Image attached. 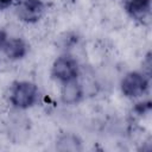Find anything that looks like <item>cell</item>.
Instances as JSON below:
<instances>
[{
  "instance_id": "obj_1",
  "label": "cell",
  "mask_w": 152,
  "mask_h": 152,
  "mask_svg": "<svg viewBox=\"0 0 152 152\" xmlns=\"http://www.w3.org/2000/svg\"><path fill=\"white\" fill-rule=\"evenodd\" d=\"M38 97L36 84L28 81H20L13 84L10 93L11 103L18 109H27L32 107Z\"/></svg>"
},
{
  "instance_id": "obj_2",
  "label": "cell",
  "mask_w": 152,
  "mask_h": 152,
  "mask_svg": "<svg viewBox=\"0 0 152 152\" xmlns=\"http://www.w3.org/2000/svg\"><path fill=\"white\" fill-rule=\"evenodd\" d=\"M148 88L147 77L138 71L128 72L121 81V91L125 96L134 99L144 95Z\"/></svg>"
},
{
  "instance_id": "obj_3",
  "label": "cell",
  "mask_w": 152,
  "mask_h": 152,
  "mask_svg": "<svg viewBox=\"0 0 152 152\" xmlns=\"http://www.w3.org/2000/svg\"><path fill=\"white\" fill-rule=\"evenodd\" d=\"M52 76L62 83L77 80L78 64L70 56H61L52 64Z\"/></svg>"
},
{
  "instance_id": "obj_4",
  "label": "cell",
  "mask_w": 152,
  "mask_h": 152,
  "mask_svg": "<svg viewBox=\"0 0 152 152\" xmlns=\"http://www.w3.org/2000/svg\"><path fill=\"white\" fill-rule=\"evenodd\" d=\"M45 6L40 0H20L17 6V15L20 20L32 24L44 14Z\"/></svg>"
},
{
  "instance_id": "obj_5",
  "label": "cell",
  "mask_w": 152,
  "mask_h": 152,
  "mask_svg": "<svg viewBox=\"0 0 152 152\" xmlns=\"http://www.w3.org/2000/svg\"><path fill=\"white\" fill-rule=\"evenodd\" d=\"M83 97V88L77 82V80H72L63 83V88L61 90V100L65 104H75L81 101Z\"/></svg>"
},
{
  "instance_id": "obj_6",
  "label": "cell",
  "mask_w": 152,
  "mask_h": 152,
  "mask_svg": "<svg viewBox=\"0 0 152 152\" xmlns=\"http://www.w3.org/2000/svg\"><path fill=\"white\" fill-rule=\"evenodd\" d=\"M28 46L25 43V40H23L21 38H11L7 39L2 51L4 53L10 58V59H21L23 57H25V55L27 53Z\"/></svg>"
},
{
  "instance_id": "obj_7",
  "label": "cell",
  "mask_w": 152,
  "mask_h": 152,
  "mask_svg": "<svg viewBox=\"0 0 152 152\" xmlns=\"http://www.w3.org/2000/svg\"><path fill=\"white\" fill-rule=\"evenodd\" d=\"M151 0H128L126 2V11L134 20L142 21L150 14Z\"/></svg>"
},
{
  "instance_id": "obj_8",
  "label": "cell",
  "mask_w": 152,
  "mask_h": 152,
  "mask_svg": "<svg viewBox=\"0 0 152 152\" xmlns=\"http://www.w3.org/2000/svg\"><path fill=\"white\" fill-rule=\"evenodd\" d=\"M57 150L59 151H81L82 150V142L78 139V137H76L75 134L71 133H66L63 134L56 144Z\"/></svg>"
},
{
  "instance_id": "obj_9",
  "label": "cell",
  "mask_w": 152,
  "mask_h": 152,
  "mask_svg": "<svg viewBox=\"0 0 152 152\" xmlns=\"http://www.w3.org/2000/svg\"><path fill=\"white\" fill-rule=\"evenodd\" d=\"M150 108H151V103H150V102H144V103L140 102V103L137 104L135 110H137L139 114H144L145 112H148Z\"/></svg>"
},
{
  "instance_id": "obj_10",
  "label": "cell",
  "mask_w": 152,
  "mask_h": 152,
  "mask_svg": "<svg viewBox=\"0 0 152 152\" xmlns=\"http://www.w3.org/2000/svg\"><path fill=\"white\" fill-rule=\"evenodd\" d=\"M12 2H13V0H0V11L10 7L12 5Z\"/></svg>"
},
{
  "instance_id": "obj_11",
  "label": "cell",
  "mask_w": 152,
  "mask_h": 152,
  "mask_svg": "<svg viewBox=\"0 0 152 152\" xmlns=\"http://www.w3.org/2000/svg\"><path fill=\"white\" fill-rule=\"evenodd\" d=\"M6 40H7V36H6L5 31L0 30V49H1V50H2V48H4L5 43H6Z\"/></svg>"
}]
</instances>
